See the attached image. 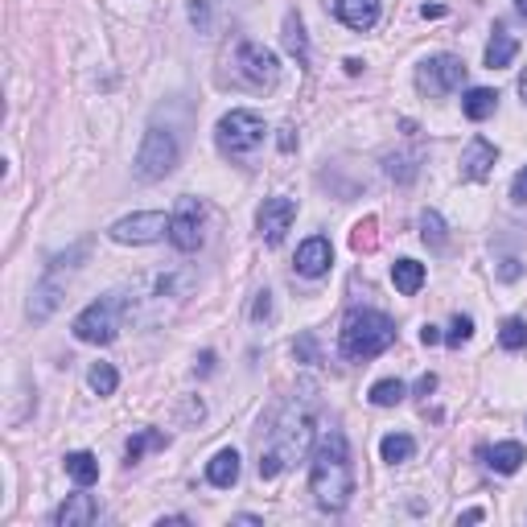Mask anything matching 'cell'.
<instances>
[{
	"instance_id": "cell-1",
	"label": "cell",
	"mask_w": 527,
	"mask_h": 527,
	"mask_svg": "<svg viewBox=\"0 0 527 527\" xmlns=\"http://www.w3.org/2000/svg\"><path fill=\"white\" fill-rule=\"evenodd\" d=\"M313 400H305V396H297V400H289L281 412H276L272 429H268V441L260 445V478L272 482L281 478L289 466H297V461L309 453L313 445Z\"/></svg>"
},
{
	"instance_id": "cell-2",
	"label": "cell",
	"mask_w": 527,
	"mask_h": 527,
	"mask_svg": "<svg viewBox=\"0 0 527 527\" xmlns=\"http://www.w3.org/2000/svg\"><path fill=\"white\" fill-rule=\"evenodd\" d=\"M309 495L322 511H342L354 495V461H351V445L338 429L322 433L317 453L309 466Z\"/></svg>"
},
{
	"instance_id": "cell-3",
	"label": "cell",
	"mask_w": 527,
	"mask_h": 527,
	"mask_svg": "<svg viewBox=\"0 0 527 527\" xmlns=\"http://www.w3.org/2000/svg\"><path fill=\"white\" fill-rule=\"evenodd\" d=\"M396 342V322L388 313L380 309H351L346 322H342V334H338V351L342 359L351 362H367L375 354H383Z\"/></svg>"
},
{
	"instance_id": "cell-4",
	"label": "cell",
	"mask_w": 527,
	"mask_h": 527,
	"mask_svg": "<svg viewBox=\"0 0 527 527\" xmlns=\"http://www.w3.org/2000/svg\"><path fill=\"white\" fill-rule=\"evenodd\" d=\"M264 137H268V124H264V116H255V112H247V108L227 112V116L219 120V128H215V140H219V148H223L227 156L255 153V148L264 145Z\"/></svg>"
},
{
	"instance_id": "cell-5",
	"label": "cell",
	"mask_w": 527,
	"mask_h": 527,
	"mask_svg": "<svg viewBox=\"0 0 527 527\" xmlns=\"http://www.w3.org/2000/svg\"><path fill=\"white\" fill-rule=\"evenodd\" d=\"M177 156H182V148H177L174 132L169 128H148L137 148V165L132 169H137L140 182H161V177H169L177 169Z\"/></svg>"
},
{
	"instance_id": "cell-6",
	"label": "cell",
	"mask_w": 527,
	"mask_h": 527,
	"mask_svg": "<svg viewBox=\"0 0 527 527\" xmlns=\"http://www.w3.org/2000/svg\"><path fill=\"white\" fill-rule=\"evenodd\" d=\"M120 301L116 297H99V301H91L87 309L75 317V338L78 342H91V346H108V342H116L120 334Z\"/></svg>"
},
{
	"instance_id": "cell-7",
	"label": "cell",
	"mask_w": 527,
	"mask_h": 527,
	"mask_svg": "<svg viewBox=\"0 0 527 527\" xmlns=\"http://www.w3.org/2000/svg\"><path fill=\"white\" fill-rule=\"evenodd\" d=\"M112 244H124V247H145L156 244L169 235V215L165 210H137V215H124L108 227Z\"/></svg>"
},
{
	"instance_id": "cell-8",
	"label": "cell",
	"mask_w": 527,
	"mask_h": 527,
	"mask_svg": "<svg viewBox=\"0 0 527 527\" xmlns=\"http://www.w3.org/2000/svg\"><path fill=\"white\" fill-rule=\"evenodd\" d=\"M235 75H239V83L264 91V87H272L276 78H281V62H276V54L268 46L244 41V46L235 49Z\"/></svg>"
},
{
	"instance_id": "cell-9",
	"label": "cell",
	"mask_w": 527,
	"mask_h": 527,
	"mask_svg": "<svg viewBox=\"0 0 527 527\" xmlns=\"http://www.w3.org/2000/svg\"><path fill=\"white\" fill-rule=\"evenodd\" d=\"M466 83V62L453 58V54H433V58L420 62L416 70V87L424 95H450Z\"/></svg>"
},
{
	"instance_id": "cell-10",
	"label": "cell",
	"mask_w": 527,
	"mask_h": 527,
	"mask_svg": "<svg viewBox=\"0 0 527 527\" xmlns=\"http://www.w3.org/2000/svg\"><path fill=\"white\" fill-rule=\"evenodd\" d=\"M169 244L186 255L202 247V206H198L194 198H182L177 210L169 215Z\"/></svg>"
},
{
	"instance_id": "cell-11",
	"label": "cell",
	"mask_w": 527,
	"mask_h": 527,
	"mask_svg": "<svg viewBox=\"0 0 527 527\" xmlns=\"http://www.w3.org/2000/svg\"><path fill=\"white\" fill-rule=\"evenodd\" d=\"M297 219V202L293 198H284V194H272V198H264L260 206V215H255V227H260V239L268 247H276L289 235V227H293Z\"/></svg>"
},
{
	"instance_id": "cell-12",
	"label": "cell",
	"mask_w": 527,
	"mask_h": 527,
	"mask_svg": "<svg viewBox=\"0 0 527 527\" xmlns=\"http://www.w3.org/2000/svg\"><path fill=\"white\" fill-rule=\"evenodd\" d=\"M62 297H67V284H62V272H54V268H46L41 272V281L33 284V297H30V317L33 322H46L49 313L62 305Z\"/></svg>"
},
{
	"instance_id": "cell-13",
	"label": "cell",
	"mask_w": 527,
	"mask_h": 527,
	"mask_svg": "<svg viewBox=\"0 0 527 527\" xmlns=\"http://www.w3.org/2000/svg\"><path fill=\"white\" fill-rule=\"evenodd\" d=\"M330 260H334V247L326 235H309L301 247H297V272L309 276V281H317V276L330 272Z\"/></svg>"
},
{
	"instance_id": "cell-14",
	"label": "cell",
	"mask_w": 527,
	"mask_h": 527,
	"mask_svg": "<svg viewBox=\"0 0 527 527\" xmlns=\"http://www.w3.org/2000/svg\"><path fill=\"white\" fill-rule=\"evenodd\" d=\"M495 161H498V148L490 145L487 137H474L466 148H461V177L469 182H487L495 174Z\"/></svg>"
},
{
	"instance_id": "cell-15",
	"label": "cell",
	"mask_w": 527,
	"mask_h": 527,
	"mask_svg": "<svg viewBox=\"0 0 527 527\" xmlns=\"http://www.w3.org/2000/svg\"><path fill=\"white\" fill-rule=\"evenodd\" d=\"M334 17L346 25V30L367 33L380 21V0H334Z\"/></svg>"
},
{
	"instance_id": "cell-16",
	"label": "cell",
	"mask_w": 527,
	"mask_h": 527,
	"mask_svg": "<svg viewBox=\"0 0 527 527\" xmlns=\"http://www.w3.org/2000/svg\"><path fill=\"white\" fill-rule=\"evenodd\" d=\"M95 515H99L95 498L78 490V495H67V503L54 511V523H58V527H91V523H95Z\"/></svg>"
},
{
	"instance_id": "cell-17",
	"label": "cell",
	"mask_w": 527,
	"mask_h": 527,
	"mask_svg": "<svg viewBox=\"0 0 527 527\" xmlns=\"http://www.w3.org/2000/svg\"><path fill=\"white\" fill-rule=\"evenodd\" d=\"M206 482L219 490H231L239 482V453L235 450H219L215 458L206 461Z\"/></svg>"
},
{
	"instance_id": "cell-18",
	"label": "cell",
	"mask_w": 527,
	"mask_h": 527,
	"mask_svg": "<svg viewBox=\"0 0 527 527\" xmlns=\"http://www.w3.org/2000/svg\"><path fill=\"white\" fill-rule=\"evenodd\" d=\"M515 54H519L515 33H507L503 25H495V33H490V41H487V67L490 70H503V67H511V62H515Z\"/></svg>"
},
{
	"instance_id": "cell-19",
	"label": "cell",
	"mask_w": 527,
	"mask_h": 527,
	"mask_svg": "<svg viewBox=\"0 0 527 527\" xmlns=\"http://www.w3.org/2000/svg\"><path fill=\"white\" fill-rule=\"evenodd\" d=\"M495 108H498V91H490V87H469L466 95H461V112H466L469 120H490L495 116Z\"/></svg>"
},
{
	"instance_id": "cell-20",
	"label": "cell",
	"mask_w": 527,
	"mask_h": 527,
	"mask_svg": "<svg viewBox=\"0 0 527 527\" xmlns=\"http://www.w3.org/2000/svg\"><path fill=\"white\" fill-rule=\"evenodd\" d=\"M482 458H487V466L495 469V474H515V469L523 466V445H519V441H503V445L487 450Z\"/></svg>"
},
{
	"instance_id": "cell-21",
	"label": "cell",
	"mask_w": 527,
	"mask_h": 527,
	"mask_svg": "<svg viewBox=\"0 0 527 527\" xmlns=\"http://www.w3.org/2000/svg\"><path fill=\"white\" fill-rule=\"evenodd\" d=\"M391 284H396L404 297H416V293H420V284H424V264H416V260H396V264H391Z\"/></svg>"
},
{
	"instance_id": "cell-22",
	"label": "cell",
	"mask_w": 527,
	"mask_h": 527,
	"mask_svg": "<svg viewBox=\"0 0 527 527\" xmlns=\"http://www.w3.org/2000/svg\"><path fill=\"white\" fill-rule=\"evenodd\" d=\"M62 466H67V474L78 482V487H91V482H99V461H95V453H87V450L67 453V458H62Z\"/></svg>"
},
{
	"instance_id": "cell-23",
	"label": "cell",
	"mask_w": 527,
	"mask_h": 527,
	"mask_svg": "<svg viewBox=\"0 0 527 527\" xmlns=\"http://www.w3.org/2000/svg\"><path fill=\"white\" fill-rule=\"evenodd\" d=\"M380 453L388 466H404V461H412V453H416V441H412L408 433H388V437L380 441Z\"/></svg>"
},
{
	"instance_id": "cell-24",
	"label": "cell",
	"mask_w": 527,
	"mask_h": 527,
	"mask_svg": "<svg viewBox=\"0 0 527 527\" xmlns=\"http://www.w3.org/2000/svg\"><path fill=\"white\" fill-rule=\"evenodd\" d=\"M284 49H289V54H293L297 62H309V38H305V25H301V17H293V13H289V17H284Z\"/></svg>"
},
{
	"instance_id": "cell-25",
	"label": "cell",
	"mask_w": 527,
	"mask_h": 527,
	"mask_svg": "<svg viewBox=\"0 0 527 527\" xmlns=\"http://www.w3.org/2000/svg\"><path fill=\"white\" fill-rule=\"evenodd\" d=\"M404 396H408V388H404L400 380H380L367 391V400H371L375 408H396V404H404Z\"/></svg>"
},
{
	"instance_id": "cell-26",
	"label": "cell",
	"mask_w": 527,
	"mask_h": 527,
	"mask_svg": "<svg viewBox=\"0 0 527 527\" xmlns=\"http://www.w3.org/2000/svg\"><path fill=\"white\" fill-rule=\"evenodd\" d=\"M416 161L420 156L416 153H388L383 156V174L391 177V182H412V177H416Z\"/></svg>"
},
{
	"instance_id": "cell-27",
	"label": "cell",
	"mask_w": 527,
	"mask_h": 527,
	"mask_svg": "<svg viewBox=\"0 0 527 527\" xmlns=\"http://www.w3.org/2000/svg\"><path fill=\"white\" fill-rule=\"evenodd\" d=\"M165 445H169V437H165V433H156V429L137 433V437L128 441V466L145 458V450H165Z\"/></svg>"
},
{
	"instance_id": "cell-28",
	"label": "cell",
	"mask_w": 527,
	"mask_h": 527,
	"mask_svg": "<svg viewBox=\"0 0 527 527\" xmlns=\"http://www.w3.org/2000/svg\"><path fill=\"white\" fill-rule=\"evenodd\" d=\"M87 383H91V391H95V396H112V391L120 388V375H116V367H112V362H95V367L87 371Z\"/></svg>"
},
{
	"instance_id": "cell-29",
	"label": "cell",
	"mask_w": 527,
	"mask_h": 527,
	"mask_svg": "<svg viewBox=\"0 0 527 527\" xmlns=\"http://www.w3.org/2000/svg\"><path fill=\"white\" fill-rule=\"evenodd\" d=\"M498 346H503V351H523L527 346V322L523 317H507V322H503V330H498Z\"/></svg>"
},
{
	"instance_id": "cell-30",
	"label": "cell",
	"mask_w": 527,
	"mask_h": 527,
	"mask_svg": "<svg viewBox=\"0 0 527 527\" xmlns=\"http://www.w3.org/2000/svg\"><path fill=\"white\" fill-rule=\"evenodd\" d=\"M420 239L429 247H445L450 235H445V219H441L437 210H424V215H420Z\"/></svg>"
},
{
	"instance_id": "cell-31",
	"label": "cell",
	"mask_w": 527,
	"mask_h": 527,
	"mask_svg": "<svg viewBox=\"0 0 527 527\" xmlns=\"http://www.w3.org/2000/svg\"><path fill=\"white\" fill-rule=\"evenodd\" d=\"M469 338H474V317L458 313L453 326H450V334H445V342H450V346H461V342H469Z\"/></svg>"
},
{
	"instance_id": "cell-32",
	"label": "cell",
	"mask_w": 527,
	"mask_h": 527,
	"mask_svg": "<svg viewBox=\"0 0 527 527\" xmlns=\"http://www.w3.org/2000/svg\"><path fill=\"white\" fill-rule=\"evenodd\" d=\"M351 244H354V252H362V247H375V219H367V223L354 227Z\"/></svg>"
},
{
	"instance_id": "cell-33",
	"label": "cell",
	"mask_w": 527,
	"mask_h": 527,
	"mask_svg": "<svg viewBox=\"0 0 527 527\" xmlns=\"http://www.w3.org/2000/svg\"><path fill=\"white\" fill-rule=\"evenodd\" d=\"M272 317V293L264 289V293H255V305H252V322H268Z\"/></svg>"
},
{
	"instance_id": "cell-34",
	"label": "cell",
	"mask_w": 527,
	"mask_h": 527,
	"mask_svg": "<svg viewBox=\"0 0 527 527\" xmlns=\"http://www.w3.org/2000/svg\"><path fill=\"white\" fill-rule=\"evenodd\" d=\"M519 276H523V264H519V260H503V264H498V281H519Z\"/></svg>"
},
{
	"instance_id": "cell-35",
	"label": "cell",
	"mask_w": 527,
	"mask_h": 527,
	"mask_svg": "<svg viewBox=\"0 0 527 527\" xmlns=\"http://www.w3.org/2000/svg\"><path fill=\"white\" fill-rule=\"evenodd\" d=\"M511 202H527V165L515 174V182H511Z\"/></svg>"
},
{
	"instance_id": "cell-36",
	"label": "cell",
	"mask_w": 527,
	"mask_h": 527,
	"mask_svg": "<svg viewBox=\"0 0 527 527\" xmlns=\"http://www.w3.org/2000/svg\"><path fill=\"white\" fill-rule=\"evenodd\" d=\"M293 354H297L301 362H317V354H313V338H309V334H305V338L293 346Z\"/></svg>"
},
{
	"instance_id": "cell-37",
	"label": "cell",
	"mask_w": 527,
	"mask_h": 527,
	"mask_svg": "<svg viewBox=\"0 0 527 527\" xmlns=\"http://www.w3.org/2000/svg\"><path fill=\"white\" fill-rule=\"evenodd\" d=\"M420 342H424V346H437L441 330H437V326H420Z\"/></svg>"
},
{
	"instance_id": "cell-38",
	"label": "cell",
	"mask_w": 527,
	"mask_h": 527,
	"mask_svg": "<svg viewBox=\"0 0 527 527\" xmlns=\"http://www.w3.org/2000/svg\"><path fill=\"white\" fill-rule=\"evenodd\" d=\"M433 388H437V375H420L416 380V396H429Z\"/></svg>"
},
{
	"instance_id": "cell-39",
	"label": "cell",
	"mask_w": 527,
	"mask_h": 527,
	"mask_svg": "<svg viewBox=\"0 0 527 527\" xmlns=\"http://www.w3.org/2000/svg\"><path fill=\"white\" fill-rule=\"evenodd\" d=\"M293 145H297L293 128H281V148H284V153H293Z\"/></svg>"
},
{
	"instance_id": "cell-40",
	"label": "cell",
	"mask_w": 527,
	"mask_h": 527,
	"mask_svg": "<svg viewBox=\"0 0 527 527\" xmlns=\"http://www.w3.org/2000/svg\"><path fill=\"white\" fill-rule=\"evenodd\" d=\"M198 371H202V375L215 371V354H210V351H202V359H198Z\"/></svg>"
},
{
	"instance_id": "cell-41",
	"label": "cell",
	"mask_w": 527,
	"mask_h": 527,
	"mask_svg": "<svg viewBox=\"0 0 527 527\" xmlns=\"http://www.w3.org/2000/svg\"><path fill=\"white\" fill-rule=\"evenodd\" d=\"M190 17H194L198 25H206V4H190Z\"/></svg>"
},
{
	"instance_id": "cell-42",
	"label": "cell",
	"mask_w": 527,
	"mask_h": 527,
	"mask_svg": "<svg viewBox=\"0 0 527 527\" xmlns=\"http://www.w3.org/2000/svg\"><path fill=\"white\" fill-rule=\"evenodd\" d=\"M482 515H487V511H478V507H474V511H466V515H461V523H478Z\"/></svg>"
},
{
	"instance_id": "cell-43",
	"label": "cell",
	"mask_w": 527,
	"mask_h": 527,
	"mask_svg": "<svg viewBox=\"0 0 527 527\" xmlns=\"http://www.w3.org/2000/svg\"><path fill=\"white\" fill-rule=\"evenodd\" d=\"M519 95H523V103H527V67H523V75H519Z\"/></svg>"
},
{
	"instance_id": "cell-44",
	"label": "cell",
	"mask_w": 527,
	"mask_h": 527,
	"mask_svg": "<svg viewBox=\"0 0 527 527\" xmlns=\"http://www.w3.org/2000/svg\"><path fill=\"white\" fill-rule=\"evenodd\" d=\"M515 13L519 17H527V0H515Z\"/></svg>"
}]
</instances>
